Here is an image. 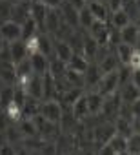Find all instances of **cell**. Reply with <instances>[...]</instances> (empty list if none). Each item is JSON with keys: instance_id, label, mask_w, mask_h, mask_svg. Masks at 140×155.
<instances>
[{"instance_id": "obj_1", "label": "cell", "mask_w": 140, "mask_h": 155, "mask_svg": "<svg viewBox=\"0 0 140 155\" xmlns=\"http://www.w3.org/2000/svg\"><path fill=\"white\" fill-rule=\"evenodd\" d=\"M115 135H116L115 122L100 120V122H97V124L93 126V146H95V148H100V146L107 144Z\"/></svg>"}, {"instance_id": "obj_2", "label": "cell", "mask_w": 140, "mask_h": 155, "mask_svg": "<svg viewBox=\"0 0 140 155\" xmlns=\"http://www.w3.org/2000/svg\"><path fill=\"white\" fill-rule=\"evenodd\" d=\"M40 115L55 124H60L62 115H64V106L58 99H51V101H42L40 104Z\"/></svg>"}, {"instance_id": "obj_3", "label": "cell", "mask_w": 140, "mask_h": 155, "mask_svg": "<svg viewBox=\"0 0 140 155\" xmlns=\"http://www.w3.org/2000/svg\"><path fill=\"white\" fill-rule=\"evenodd\" d=\"M118 88H120V79H118V69H116L113 73L102 75V79H100V82H98L95 91H98L102 97H109V95L116 93Z\"/></svg>"}, {"instance_id": "obj_4", "label": "cell", "mask_w": 140, "mask_h": 155, "mask_svg": "<svg viewBox=\"0 0 140 155\" xmlns=\"http://www.w3.org/2000/svg\"><path fill=\"white\" fill-rule=\"evenodd\" d=\"M88 33L98 42V46H109V35H111V26H109V22L95 20L93 26L88 29Z\"/></svg>"}, {"instance_id": "obj_5", "label": "cell", "mask_w": 140, "mask_h": 155, "mask_svg": "<svg viewBox=\"0 0 140 155\" xmlns=\"http://www.w3.org/2000/svg\"><path fill=\"white\" fill-rule=\"evenodd\" d=\"M0 37H2L8 44H11L15 40H22V26L13 22V20H8L4 24H0Z\"/></svg>"}, {"instance_id": "obj_6", "label": "cell", "mask_w": 140, "mask_h": 155, "mask_svg": "<svg viewBox=\"0 0 140 155\" xmlns=\"http://www.w3.org/2000/svg\"><path fill=\"white\" fill-rule=\"evenodd\" d=\"M58 11H60V17L64 20V24H67L69 28L73 29H78V9H75L69 2H65V0H62V4L58 6Z\"/></svg>"}, {"instance_id": "obj_7", "label": "cell", "mask_w": 140, "mask_h": 155, "mask_svg": "<svg viewBox=\"0 0 140 155\" xmlns=\"http://www.w3.org/2000/svg\"><path fill=\"white\" fill-rule=\"evenodd\" d=\"M62 26H64V20L60 17V11L58 9H49L47 11V17H46V22H44V33L55 37L60 31Z\"/></svg>"}, {"instance_id": "obj_8", "label": "cell", "mask_w": 140, "mask_h": 155, "mask_svg": "<svg viewBox=\"0 0 140 155\" xmlns=\"http://www.w3.org/2000/svg\"><path fill=\"white\" fill-rule=\"evenodd\" d=\"M100 79H102V71H100V68L97 66V64H89L88 66V69H86V73H84V84H86V91H95L97 90V86H98V82H100Z\"/></svg>"}, {"instance_id": "obj_9", "label": "cell", "mask_w": 140, "mask_h": 155, "mask_svg": "<svg viewBox=\"0 0 140 155\" xmlns=\"http://www.w3.org/2000/svg\"><path fill=\"white\" fill-rule=\"evenodd\" d=\"M47 11H49V9H47L42 2H38V0H33V2H31L29 17L37 22V26H38V29H40V33H44V22H46Z\"/></svg>"}, {"instance_id": "obj_10", "label": "cell", "mask_w": 140, "mask_h": 155, "mask_svg": "<svg viewBox=\"0 0 140 155\" xmlns=\"http://www.w3.org/2000/svg\"><path fill=\"white\" fill-rule=\"evenodd\" d=\"M8 49H9V55H11V62L15 66L20 64L22 60L29 58V53H27V48H26L24 40H15V42L8 44Z\"/></svg>"}, {"instance_id": "obj_11", "label": "cell", "mask_w": 140, "mask_h": 155, "mask_svg": "<svg viewBox=\"0 0 140 155\" xmlns=\"http://www.w3.org/2000/svg\"><path fill=\"white\" fill-rule=\"evenodd\" d=\"M53 38H55V37H53ZM73 55H75V51H73L71 44H69L67 40H58V38H55V58H58V60L69 64V60H71Z\"/></svg>"}, {"instance_id": "obj_12", "label": "cell", "mask_w": 140, "mask_h": 155, "mask_svg": "<svg viewBox=\"0 0 140 155\" xmlns=\"http://www.w3.org/2000/svg\"><path fill=\"white\" fill-rule=\"evenodd\" d=\"M29 8H31V2H24V0L13 4V8H11V20L22 26L29 18Z\"/></svg>"}, {"instance_id": "obj_13", "label": "cell", "mask_w": 140, "mask_h": 155, "mask_svg": "<svg viewBox=\"0 0 140 155\" xmlns=\"http://www.w3.org/2000/svg\"><path fill=\"white\" fill-rule=\"evenodd\" d=\"M29 62H31L33 73H35V75H38V77L46 75V73H47V69H49V58H47L46 55H42L40 51H37V53L29 55Z\"/></svg>"}, {"instance_id": "obj_14", "label": "cell", "mask_w": 140, "mask_h": 155, "mask_svg": "<svg viewBox=\"0 0 140 155\" xmlns=\"http://www.w3.org/2000/svg\"><path fill=\"white\" fill-rule=\"evenodd\" d=\"M86 101H88V108H89V115L91 117H98L104 106L106 97H102L98 91H86Z\"/></svg>"}, {"instance_id": "obj_15", "label": "cell", "mask_w": 140, "mask_h": 155, "mask_svg": "<svg viewBox=\"0 0 140 155\" xmlns=\"http://www.w3.org/2000/svg\"><path fill=\"white\" fill-rule=\"evenodd\" d=\"M88 9L91 11L93 18L95 20H100V22H107L109 20V9L106 6V2H100V0H91V2H88Z\"/></svg>"}, {"instance_id": "obj_16", "label": "cell", "mask_w": 140, "mask_h": 155, "mask_svg": "<svg viewBox=\"0 0 140 155\" xmlns=\"http://www.w3.org/2000/svg\"><path fill=\"white\" fill-rule=\"evenodd\" d=\"M20 88V86H18ZM22 90L29 95V97H33V99H38V101H42V77H38V75H33L31 79L22 86Z\"/></svg>"}, {"instance_id": "obj_17", "label": "cell", "mask_w": 140, "mask_h": 155, "mask_svg": "<svg viewBox=\"0 0 140 155\" xmlns=\"http://www.w3.org/2000/svg\"><path fill=\"white\" fill-rule=\"evenodd\" d=\"M98 42L86 31L84 33V44H82V55L89 60V62H95V58H97V53H98Z\"/></svg>"}, {"instance_id": "obj_18", "label": "cell", "mask_w": 140, "mask_h": 155, "mask_svg": "<svg viewBox=\"0 0 140 155\" xmlns=\"http://www.w3.org/2000/svg\"><path fill=\"white\" fill-rule=\"evenodd\" d=\"M98 68H100V71H102V75H106V73H113V71H116L122 64H120V60H118V57H116V53H115V49L113 51H109L98 64H97Z\"/></svg>"}, {"instance_id": "obj_19", "label": "cell", "mask_w": 140, "mask_h": 155, "mask_svg": "<svg viewBox=\"0 0 140 155\" xmlns=\"http://www.w3.org/2000/svg\"><path fill=\"white\" fill-rule=\"evenodd\" d=\"M0 81H2L6 86H15V84H17L15 64H11V62H2V60H0Z\"/></svg>"}, {"instance_id": "obj_20", "label": "cell", "mask_w": 140, "mask_h": 155, "mask_svg": "<svg viewBox=\"0 0 140 155\" xmlns=\"http://www.w3.org/2000/svg\"><path fill=\"white\" fill-rule=\"evenodd\" d=\"M138 33H140V28L135 24V22H129L126 28L120 29V38L124 44H129V46H136V40H138Z\"/></svg>"}, {"instance_id": "obj_21", "label": "cell", "mask_w": 140, "mask_h": 155, "mask_svg": "<svg viewBox=\"0 0 140 155\" xmlns=\"http://www.w3.org/2000/svg\"><path fill=\"white\" fill-rule=\"evenodd\" d=\"M118 95H120L122 102H126V104H133L136 99H140V90H138L133 82H127V84H124V86L118 88Z\"/></svg>"}, {"instance_id": "obj_22", "label": "cell", "mask_w": 140, "mask_h": 155, "mask_svg": "<svg viewBox=\"0 0 140 155\" xmlns=\"http://www.w3.org/2000/svg\"><path fill=\"white\" fill-rule=\"evenodd\" d=\"M71 113H73V117L77 119V122H84L86 119L91 117V115H89V108H88V101H86V93L71 106Z\"/></svg>"}, {"instance_id": "obj_23", "label": "cell", "mask_w": 140, "mask_h": 155, "mask_svg": "<svg viewBox=\"0 0 140 155\" xmlns=\"http://www.w3.org/2000/svg\"><path fill=\"white\" fill-rule=\"evenodd\" d=\"M17 128H18V131L22 133L24 139L40 137V135H38V130H37V124H35L33 119H29V117H24L22 120H18V122H17Z\"/></svg>"}, {"instance_id": "obj_24", "label": "cell", "mask_w": 140, "mask_h": 155, "mask_svg": "<svg viewBox=\"0 0 140 155\" xmlns=\"http://www.w3.org/2000/svg\"><path fill=\"white\" fill-rule=\"evenodd\" d=\"M86 93V90L84 88H69L64 95H60V102H62V106H65V108H71L82 95Z\"/></svg>"}, {"instance_id": "obj_25", "label": "cell", "mask_w": 140, "mask_h": 155, "mask_svg": "<svg viewBox=\"0 0 140 155\" xmlns=\"http://www.w3.org/2000/svg\"><path fill=\"white\" fill-rule=\"evenodd\" d=\"M47 71H49V75L53 77L55 81H60V79H64V77H65L67 64L53 57V58H49V69H47Z\"/></svg>"}, {"instance_id": "obj_26", "label": "cell", "mask_w": 140, "mask_h": 155, "mask_svg": "<svg viewBox=\"0 0 140 155\" xmlns=\"http://www.w3.org/2000/svg\"><path fill=\"white\" fill-rule=\"evenodd\" d=\"M109 26L111 28H115V29H122V28H126L129 22H131V18L126 15V11L124 9H118V11H115V13H111L109 15Z\"/></svg>"}, {"instance_id": "obj_27", "label": "cell", "mask_w": 140, "mask_h": 155, "mask_svg": "<svg viewBox=\"0 0 140 155\" xmlns=\"http://www.w3.org/2000/svg\"><path fill=\"white\" fill-rule=\"evenodd\" d=\"M115 53H116V57H118L120 64H122V66H127V64H129V60H131V57H133V53H135V48H133V46H129V44L120 42V44L115 48Z\"/></svg>"}, {"instance_id": "obj_28", "label": "cell", "mask_w": 140, "mask_h": 155, "mask_svg": "<svg viewBox=\"0 0 140 155\" xmlns=\"http://www.w3.org/2000/svg\"><path fill=\"white\" fill-rule=\"evenodd\" d=\"M89 64H91V62H89L82 53H75V55L71 57V60H69L67 68L73 69V71H78V73H86V69H88Z\"/></svg>"}, {"instance_id": "obj_29", "label": "cell", "mask_w": 140, "mask_h": 155, "mask_svg": "<svg viewBox=\"0 0 140 155\" xmlns=\"http://www.w3.org/2000/svg\"><path fill=\"white\" fill-rule=\"evenodd\" d=\"M40 104H42V101H38V99H33V97H26V102H24V106H22V110H24V117H35L37 113H40Z\"/></svg>"}, {"instance_id": "obj_30", "label": "cell", "mask_w": 140, "mask_h": 155, "mask_svg": "<svg viewBox=\"0 0 140 155\" xmlns=\"http://www.w3.org/2000/svg\"><path fill=\"white\" fill-rule=\"evenodd\" d=\"M115 130H116L118 135H122V137H126V139H129V137L135 133L133 120H126V119H120V117L115 120Z\"/></svg>"}, {"instance_id": "obj_31", "label": "cell", "mask_w": 140, "mask_h": 155, "mask_svg": "<svg viewBox=\"0 0 140 155\" xmlns=\"http://www.w3.org/2000/svg\"><path fill=\"white\" fill-rule=\"evenodd\" d=\"M64 79L67 81V84L71 86V88H84V90H86V84H84V73H78V71H73V69L67 68Z\"/></svg>"}, {"instance_id": "obj_32", "label": "cell", "mask_w": 140, "mask_h": 155, "mask_svg": "<svg viewBox=\"0 0 140 155\" xmlns=\"http://www.w3.org/2000/svg\"><path fill=\"white\" fill-rule=\"evenodd\" d=\"M40 33V29H38V26H37V22L29 17L24 24H22V40L26 42V40H29V38H33V37H37Z\"/></svg>"}, {"instance_id": "obj_33", "label": "cell", "mask_w": 140, "mask_h": 155, "mask_svg": "<svg viewBox=\"0 0 140 155\" xmlns=\"http://www.w3.org/2000/svg\"><path fill=\"white\" fill-rule=\"evenodd\" d=\"M93 22H95V18H93V15H91V11L88 9V6L84 8V9H80L78 11V26L82 28V29H89L91 26H93Z\"/></svg>"}, {"instance_id": "obj_34", "label": "cell", "mask_w": 140, "mask_h": 155, "mask_svg": "<svg viewBox=\"0 0 140 155\" xmlns=\"http://www.w3.org/2000/svg\"><path fill=\"white\" fill-rule=\"evenodd\" d=\"M111 148H113V151L115 153H122V151H127V139L126 137H122V135H115L109 142H107Z\"/></svg>"}, {"instance_id": "obj_35", "label": "cell", "mask_w": 140, "mask_h": 155, "mask_svg": "<svg viewBox=\"0 0 140 155\" xmlns=\"http://www.w3.org/2000/svg\"><path fill=\"white\" fill-rule=\"evenodd\" d=\"M40 155H60V150L56 146V140H46L42 148L38 150Z\"/></svg>"}, {"instance_id": "obj_36", "label": "cell", "mask_w": 140, "mask_h": 155, "mask_svg": "<svg viewBox=\"0 0 140 155\" xmlns=\"http://www.w3.org/2000/svg\"><path fill=\"white\" fill-rule=\"evenodd\" d=\"M13 88L15 86H4L2 93H0V108L6 110L9 106V102L13 101Z\"/></svg>"}, {"instance_id": "obj_37", "label": "cell", "mask_w": 140, "mask_h": 155, "mask_svg": "<svg viewBox=\"0 0 140 155\" xmlns=\"http://www.w3.org/2000/svg\"><path fill=\"white\" fill-rule=\"evenodd\" d=\"M11 8H13V4L0 0V24L11 20Z\"/></svg>"}, {"instance_id": "obj_38", "label": "cell", "mask_w": 140, "mask_h": 155, "mask_svg": "<svg viewBox=\"0 0 140 155\" xmlns=\"http://www.w3.org/2000/svg\"><path fill=\"white\" fill-rule=\"evenodd\" d=\"M127 151L140 155V133H133V135L127 139Z\"/></svg>"}, {"instance_id": "obj_39", "label": "cell", "mask_w": 140, "mask_h": 155, "mask_svg": "<svg viewBox=\"0 0 140 155\" xmlns=\"http://www.w3.org/2000/svg\"><path fill=\"white\" fill-rule=\"evenodd\" d=\"M0 155H18V148L8 140H4L0 144Z\"/></svg>"}, {"instance_id": "obj_40", "label": "cell", "mask_w": 140, "mask_h": 155, "mask_svg": "<svg viewBox=\"0 0 140 155\" xmlns=\"http://www.w3.org/2000/svg\"><path fill=\"white\" fill-rule=\"evenodd\" d=\"M106 6H107L109 13H115V11L122 9V6H124V0H106Z\"/></svg>"}, {"instance_id": "obj_41", "label": "cell", "mask_w": 140, "mask_h": 155, "mask_svg": "<svg viewBox=\"0 0 140 155\" xmlns=\"http://www.w3.org/2000/svg\"><path fill=\"white\" fill-rule=\"evenodd\" d=\"M131 69H138L140 68V51L135 48V53H133V57H131V60H129V64H127Z\"/></svg>"}, {"instance_id": "obj_42", "label": "cell", "mask_w": 140, "mask_h": 155, "mask_svg": "<svg viewBox=\"0 0 140 155\" xmlns=\"http://www.w3.org/2000/svg\"><path fill=\"white\" fill-rule=\"evenodd\" d=\"M38 2H42L47 9H58V6L62 4V0H38Z\"/></svg>"}, {"instance_id": "obj_43", "label": "cell", "mask_w": 140, "mask_h": 155, "mask_svg": "<svg viewBox=\"0 0 140 155\" xmlns=\"http://www.w3.org/2000/svg\"><path fill=\"white\" fill-rule=\"evenodd\" d=\"M97 155H115V151L109 144H104V146L97 148Z\"/></svg>"}, {"instance_id": "obj_44", "label": "cell", "mask_w": 140, "mask_h": 155, "mask_svg": "<svg viewBox=\"0 0 140 155\" xmlns=\"http://www.w3.org/2000/svg\"><path fill=\"white\" fill-rule=\"evenodd\" d=\"M65 2H69V4H71L75 9H78V11H80V9H84V8L88 6L86 0H65Z\"/></svg>"}, {"instance_id": "obj_45", "label": "cell", "mask_w": 140, "mask_h": 155, "mask_svg": "<svg viewBox=\"0 0 140 155\" xmlns=\"http://www.w3.org/2000/svg\"><path fill=\"white\" fill-rule=\"evenodd\" d=\"M131 82L140 90V68L138 69H133V73H131Z\"/></svg>"}, {"instance_id": "obj_46", "label": "cell", "mask_w": 140, "mask_h": 155, "mask_svg": "<svg viewBox=\"0 0 140 155\" xmlns=\"http://www.w3.org/2000/svg\"><path fill=\"white\" fill-rule=\"evenodd\" d=\"M131 108H133V115H135V119H140V99H136V101L131 104Z\"/></svg>"}, {"instance_id": "obj_47", "label": "cell", "mask_w": 140, "mask_h": 155, "mask_svg": "<svg viewBox=\"0 0 140 155\" xmlns=\"http://www.w3.org/2000/svg\"><path fill=\"white\" fill-rule=\"evenodd\" d=\"M80 155H97V148H91V146H86L80 150Z\"/></svg>"}, {"instance_id": "obj_48", "label": "cell", "mask_w": 140, "mask_h": 155, "mask_svg": "<svg viewBox=\"0 0 140 155\" xmlns=\"http://www.w3.org/2000/svg\"><path fill=\"white\" fill-rule=\"evenodd\" d=\"M6 46H8V42H6V40H4L2 37H0V53L4 51V48H6Z\"/></svg>"}, {"instance_id": "obj_49", "label": "cell", "mask_w": 140, "mask_h": 155, "mask_svg": "<svg viewBox=\"0 0 140 155\" xmlns=\"http://www.w3.org/2000/svg\"><path fill=\"white\" fill-rule=\"evenodd\" d=\"M62 155H80V151H77V150H69V151H65V153H62Z\"/></svg>"}, {"instance_id": "obj_50", "label": "cell", "mask_w": 140, "mask_h": 155, "mask_svg": "<svg viewBox=\"0 0 140 155\" xmlns=\"http://www.w3.org/2000/svg\"><path fill=\"white\" fill-rule=\"evenodd\" d=\"M135 48H136V49L140 51V33H138V40H136V46H135Z\"/></svg>"}, {"instance_id": "obj_51", "label": "cell", "mask_w": 140, "mask_h": 155, "mask_svg": "<svg viewBox=\"0 0 140 155\" xmlns=\"http://www.w3.org/2000/svg\"><path fill=\"white\" fill-rule=\"evenodd\" d=\"M4 2H9V4H17V2H20V0H4Z\"/></svg>"}, {"instance_id": "obj_52", "label": "cell", "mask_w": 140, "mask_h": 155, "mask_svg": "<svg viewBox=\"0 0 140 155\" xmlns=\"http://www.w3.org/2000/svg\"><path fill=\"white\" fill-rule=\"evenodd\" d=\"M4 86H6V84H4L2 81H0V93H2V90H4Z\"/></svg>"}, {"instance_id": "obj_53", "label": "cell", "mask_w": 140, "mask_h": 155, "mask_svg": "<svg viewBox=\"0 0 140 155\" xmlns=\"http://www.w3.org/2000/svg\"><path fill=\"white\" fill-rule=\"evenodd\" d=\"M135 24H136V26H138V28H140V15H138V18H136V20H135Z\"/></svg>"}, {"instance_id": "obj_54", "label": "cell", "mask_w": 140, "mask_h": 155, "mask_svg": "<svg viewBox=\"0 0 140 155\" xmlns=\"http://www.w3.org/2000/svg\"><path fill=\"white\" fill-rule=\"evenodd\" d=\"M115 155H129V151H122V153H115Z\"/></svg>"}, {"instance_id": "obj_55", "label": "cell", "mask_w": 140, "mask_h": 155, "mask_svg": "<svg viewBox=\"0 0 140 155\" xmlns=\"http://www.w3.org/2000/svg\"><path fill=\"white\" fill-rule=\"evenodd\" d=\"M24 2H33V0H24Z\"/></svg>"}, {"instance_id": "obj_56", "label": "cell", "mask_w": 140, "mask_h": 155, "mask_svg": "<svg viewBox=\"0 0 140 155\" xmlns=\"http://www.w3.org/2000/svg\"><path fill=\"white\" fill-rule=\"evenodd\" d=\"M129 155H138V153H129Z\"/></svg>"}, {"instance_id": "obj_57", "label": "cell", "mask_w": 140, "mask_h": 155, "mask_svg": "<svg viewBox=\"0 0 140 155\" xmlns=\"http://www.w3.org/2000/svg\"><path fill=\"white\" fill-rule=\"evenodd\" d=\"M86 2H91V0H86Z\"/></svg>"}, {"instance_id": "obj_58", "label": "cell", "mask_w": 140, "mask_h": 155, "mask_svg": "<svg viewBox=\"0 0 140 155\" xmlns=\"http://www.w3.org/2000/svg\"><path fill=\"white\" fill-rule=\"evenodd\" d=\"M100 2H106V0H100Z\"/></svg>"}]
</instances>
